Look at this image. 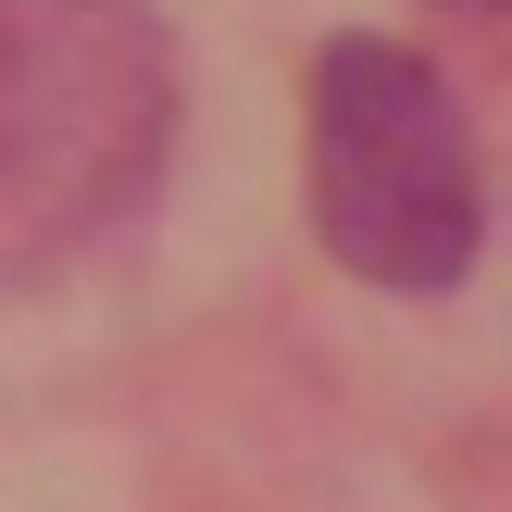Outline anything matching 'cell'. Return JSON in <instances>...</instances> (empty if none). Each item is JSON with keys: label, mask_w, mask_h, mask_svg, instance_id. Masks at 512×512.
Listing matches in <instances>:
<instances>
[{"label": "cell", "mask_w": 512, "mask_h": 512, "mask_svg": "<svg viewBox=\"0 0 512 512\" xmlns=\"http://www.w3.org/2000/svg\"><path fill=\"white\" fill-rule=\"evenodd\" d=\"M313 238L363 288H450L488 238L475 125L400 38L313 50Z\"/></svg>", "instance_id": "obj_1"}]
</instances>
